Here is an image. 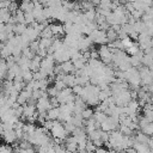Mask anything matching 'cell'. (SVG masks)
Returning a JSON list of instances; mask_svg holds the SVG:
<instances>
[{
  "label": "cell",
  "mask_w": 153,
  "mask_h": 153,
  "mask_svg": "<svg viewBox=\"0 0 153 153\" xmlns=\"http://www.w3.org/2000/svg\"><path fill=\"white\" fill-rule=\"evenodd\" d=\"M53 137L55 139V142H60V141H65L68 137V131L65 128V124H62L60 121H54V126L50 130Z\"/></svg>",
  "instance_id": "1"
},
{
  "label": "cell",
  "mask_w": 153,
  "mask_h": 153,
  "mask_svg": "<svg viewBox=\"0 0 153 153\" xmlns=\"http://www.w3.org/2000/svg\"><path fill=\"white\" fill-rule=\"evenodd\" d=\"M98 53H99V57L102 59V62L105 63V65H109L112 62V57H114V54L111 51V49L109 48V45H100L99 49H98Z\"/></svg>",
  "instance_id": "2"
},
{
  "label": "cell",
  "mask_w": 153,
  "mask_h": 153,
  "mask_svg": "<svg viewBox=\"0 0 153 153\" xmlns=\"http://www.w3.org/2000/svg\"><path fill=\"white\" fill-rule=\"evenodd\" d=\"M90 38L92 39L93 43H97V44H100V45H104V43H106L109 39L106 37V32L103 31V30H94L91 35H90Z\"/></svg>",
  "instance_id": "3"
},
{
  "label": "cell",
  "mask_w": 153,
  "mask_h": 153,
  "mask_svg": "<svg viewBox=\"0 0 153 153\" xmlns=\"http://www.w3.org/2000/svg\"><path fill=\"white\" fill-rule=\"evenodd\" d=\"M1 135H2V137H4V140H5L6 143H14L18 140L14 129L13 130H6V131L5 130H1Z\"/></svg>",
  "instance_id": "4"
},
{
  "label": "cell",
  "mask_w": 153,
  "mask_h": 153,
  "mask_svg": "<svg viewBox=\"0 0 153 153\" xmlns=\"http://www.w3.org/2000/svg\"><path fill=\"white\" fill-rule=\"evenodd\" d=\"M59 117H60V108H51L48 111V120L59 121Z\"/></svg>",
  "instance_id": "5"
},
{
  "label": "cell",
  "mask_w": 153,
  "mask_h": 153,
  "mask_svg": "<svg viewBox=\"0 0 153 153\" xmlns=\"http://www.w3.org/2000/svg\"><path fill=\"white\" fill-rule=\"evenodd\" d=\"M50 29H51L54 36H60V35H62L65 32V27L61 24H51Z\"/></svg>",
  "instance_id": "6"
},
{
  "label": "cell",
  "mask_w": 153,
  "mask_h": 153,
  "mask_svg": "<svg viewBox=\"0 0 153 153\" xmlns=\"http://www.w3.org/2000/svg\"><path fill=\"white\" fill-rule=\"evenodd\" d=\"M93 118L96 120L97 123L102 124V123L108 118V115H106L105 112H102V111H96V112L93 114Z\"/></svg>",
  "instance_id": "7"
},
{
  "label": "cell",
  "mask_w": 153,
  "mask_h": 153,
  "mask_svg": "<svg viewBox=\"0 0 153 153\" xmlns=\"http://www.w3.org/2000/svg\"><path fill=\"white\" fill-rule=\"evenodd\" d=\"M41 38H53L54 37V33L50 29V25H48L47 27H44V30L41 32Z\"/></svg>",
  "instance_id": "8"
},
{
  "label": "cell",
  "mask_w": 153,
  "mask_h": 153,
  "mask_svg": "<svg viewBox=\"0 0 153 153\" xmlns=\"http://www.w3.org/2000/svg\"><path fill=\"white\" fill-rule=\"evenodd\" d=\"M141 131L143 134H146L147 136H153V122L148 123L143 129H141Z\"/></svg>",
  "instance_id": "9"
},
{
  "label": "cell",
  "mask_w": 153,
  "mask_h": 153,
  "mask_svg": "<svg viewBox=\"0 0 153 153\" xmlns=\"http://www.w3.org/2000/svg\"><path fill=\"white\" fill-rule=\"evenodd\" d=\"M93 114H94V112H93L91 109L87 108V109H85V110L82 111L81 115H82V118H84L85 121H87V120H91V118L93 117Z\"/></svg>",
  "instance_id": "10"
},
{
  "label": "cell",
  "mask_w": 153,
  "mask_h": 153,
  "mask_svg": "<svg viewBox=\"0 0 153 153\" xmlns=\"http://www.w3.org/2000/svg\"><path fill=\"white\" fill-rule=\"evenodd\" d=\"M65 124V128H66V130L68 131V133H73L75 129H76V127L72 123V122H67V123H63Z\"/></svg>",
  "instance_id": "11"
},
{
  "label": "cell",
  "mask_w": 153,
  "mask_h": 153,
  "mask_svg": "<svg viewBox=\"0 0 153 153\" xmlns=\"http://www.w3.org/2000/svg\"><path fill=\"white\" fill-rule=\"evenodd\" d=\"M148 147H149L151 151H153V137L149 139V141H148Z\"/></svg>",
  "instance_id": "12"
},
{
  "label": "cell",
  "mask_w": 153,
  "mask_h": 153,
  "mask_svg": "<svg viewBox=\"0 0 153 153\" xmlns=\"http://www.w3.org/2000/svg\"><path fill=\"white\" fill-rule=\"evenodd\" d=\"M152 137H153V136H152Z\"/></svg>",
  "instance_id": "13"
}]
</instances>
